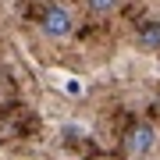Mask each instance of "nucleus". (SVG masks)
Segmentation results:
<instances>
[{
  "label": "nucleus",
  "mask_w": 160,
  "mask_h": 160,
  "mask_svg": "<svg viewBox=\"0 0 160 160\" xmlns=\"http://www.w3.org/2000/svg\"><path fill=\"white\" fill-rule=\"evenodd\" d=\"M125 146H128V153H135V157H146L149 149L157 146V132L149 128V125H135V128L128 132Z\"/></svg>",
  "instance_id": "f03ea898"
},
{
  "label": "nucleus",
  "mask_w": 160,
  "mask_h": 160,
  "mask_svg": "<svg viewBox=\"0 0 160 160\" xmlns=\"http://www.w3.org/2000/svg\"><path fill=\"white\" fill-rule=\"evenodd\" d=\"M86 4H89V11H96V14H107L110 7L118 4V0H86Z\"/></svg>",
  "instance_id": "20e7f679"
},
{
  "label": "nucleus",
  "mask_w": 160,
  "mask_h": 160,
  "mask_svg": "<svg viewBox=\"0 0 160 160\" xmlns=\"http://www.w3.org/2000/svg\"><path fill=\"white\" fill-rule=\"evenodd\" d=\"M36 25L50 36V39H68L71 29H75V22H71V14L64 11L61 4H43L39 7V14H36Z\"/></svg>",
  "instance_id": "f257e3e1"
},
{
  "label": "nucleus",
  "mask_w": 160,
  "mask_h": 160,
  "mask_svg": "<svg viewBox=\"0 0 160 160\" xmlns=\"http://www.w3.org/2000/svg\"><path fill=\"white\" fill-rule=\"evenodd\" d=\"M139 43H142L146 50H160V18L139 25Z\"/></svg>",
  "instance_id": "7ed1b4c3"
}]
</instances>
